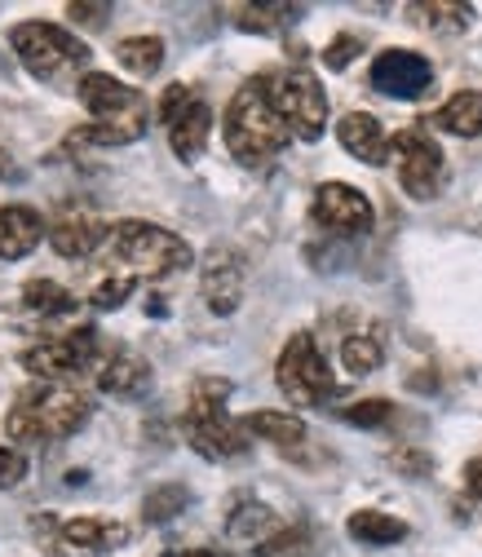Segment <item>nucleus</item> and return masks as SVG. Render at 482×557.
I'll use <instances>...</instances> for the list:
<instances>
[{
    "mask_svg": "<svg viewBox=\"0 0 482 557\" xmlns=\"http://www.w3.org/2000/svg\"><path fill=\"white\" fill-rule=\"evenodd\" d=\"M89 394L76 385H53V381H32L18 398L14 411L5 416V434L23 447H45V443H66L89 425Z\"/></svg>",
    "mask_w": 482,
    "mask_h": 557,
    "instance_id": "1",
    "label": "nucleus"
},
{
    "mask_svg": "<svg viewBox=\"0 0 482 557\" xmlns=\"http://www.w3.org/2000/svg\"><path fill=\"white\" fill-rule=\"evenodd\" d=\"M76 94H81V102L94 120L72 133V143H81V147H128L147 133L151 107L133 85H124L107 72H85L76 81Z\"/></svg>",
    "mask_w": 482,
    "mask_h": 557,
    "instance_id": "2",
    "label": "nucleus"
},
{
    "mask_svg": "<svg viewBox=\"0 0 482 557\" xmlns=\"http://www.w3.org/2000/svg\"><path fill=\"white\" fill-rule=\"evenodd\" d=\"M222 137H226V151L244 169H265L274 156H284V147L293 143V128L284 124L280 111H274L265 76H252L239 85V94L226 107Z\"/></svg>",
    "mask_w": 482,
    "mask_h": 557,
    "instance_id": "3",
    "label": "nucleus"
},
{
    "mask_svg": "<svg viewBox=\"0 0 482 557\" xmlns=\"http://www.w3.org/2000/svg\"><path fill=\"white\" fill-rule=\"evenodd\" d=\"M107 248H111V257H115L120 265L133 270V278H137V274L160 278V274L186 270V265L195 261V252H190V244H186L182 235H173L169 226L143 222V218L115 222L111 235H107Z\"/></svg>",
    "mask_w": 482,
    "mask_h": 557,
    "instance_id": "4",
    "label": "nucleus"
},
{
    "mask_svg": "<svg viewBox=\"0 0 482 557\" xmlns=\"http://www.w3.org/2000/svg\"><path fill=\"white\" fill-rule=\"evenodd\" d=\"M10 49L18 53V62L27 66L36 81H62V76L81 72V66L89 62V45L85 40H76L72 32L58 27V23H36V18L10 27Z\"/></svg>",
    "mask_w": 482,
    "mask_h": 557,
    "instance_id": "5",
    "label": "nucleus"
},
{
    "mask_svg": "<svg viewBox=\"0 0 482 557\" xmlns=\"http://www.w3.org/2000/svg\"><path fill=\"white\" fill-rule=\"evenodd\" d=\"M274 385L284 389V398L293 407H323L336 394L332 368H327L319 341L310 332H293L288 336L280 359H274Z\"/></svg>",
    "mask_w": 482,
    "mask_h": 557,
    "instance_id": "6",
    "label": "nucleus"
},
{
    "mask_svg": "<svg viewBox=\"0 0 482 557\" xmlns=\"http://www.w3.org/2000/svg\"><path fill=\"white\" fill-rule=\"evenodd\" d=\"M265 89H270L274 111H280L284 124L293 128V137L319 143L323 128H327V94H323L319 76L306 72V66H288V72L265 76Z\"/></svg>",
    "mask_w": 482,
    "mask_h": 557,
    "instance_id": "7",
    "label": "nucleus"
},
{
    "mask_svg": "<svg viewBox=\"0 0 482 557\" xmlns=\"http://www.w3.org/2000/svg\"><path fill=\"white\" fill-rule=\"evenodd\" d=\"M23 372H32L36 381H53V385H72V376L102 368V336L98 327H76V332H62L49 336L32 350H23Z\"/></svg>",
    "mask_w": 482,
    "mask_h": 557,
    "instance_id": "8",
    "label": "nucleus"
},
{
    "mask_svg": "<svg viewBox=\"0 0 482 557\" xmlns=\"http://www.w3.org/2000/svg\"><path fill=\"white\" fill-rule=\"evenodd\" d=\"M390 156H394V169H398V186L411 195V199H434L443 190V173H447V160H443V147L421 128V124H407L390 137Z\"/></svg>",
    "mask_w": 482,
    "mask_h": 557,
    "instance_id": "9",
    "label": "nucleus"
},
{
    "mask_svg": "<svg viewBox=\"0 0 482 557\" xmlns=\"http://www.w3.org/2000/svg\"><path fill=\"white\" fill-rule=\"evenodd\" d=\"M182 434H186V443L203 460H218V465L244 460L248 447H252V434L244 430V421H231L226 411H195V407H186L182 411Z\"/></svg>",
    "mask_w": 482,
    "mask_h": 557,
    "instance_id": "10",
    "label": "nucleus"
},
{
    "mask_svg": "<svg viewBox=\"0 0 482 557\" xmlns=\"http://www.w3.org/2000/svg\"><path fill=\"white\" fill-rule=\"evenodd\" d=\"M372 89L385 94V98H398V102H417L430 94L434 85V62L417 49H385L372 58V72H368Z\"/></svg>",
    "mask_w": 482,
    "mask_h": 557,
    "instance_id": "11",
    "label": "nucleus"
},
{
    "mask_svg": "<svg viewBox=\"0 0 482 557\" xmlns=\"http://www.w3.org/2000/svg\"><path fill=\"white\" fill-rule=\"evenodd\" d=\"M310 218H314L323 231L350 239V235H368L376 213H372V199H368L359 186H350V182H323V186L314 190Z\"/></svg>",
    "mask_w": 482,
    "mask_h": 557,
    "instance_id": "12",
    "label": "nucleus"
},
{
    "mask_svg": "<svg viewBox=\"0 0 482 557\" xmlns=\"http://www.w3.org/2000/svg\"><path fill=\"white\" fill-rule=\"evenodd\" d=\"M244 257L235 248H213L209 257H203V270H199V293H203V306H209L213 314H235L239 301H244Z\"/></svg>",
    "mask_w": 482,
    "mask_h": 557,
    "instance_id": "13",
    "label": "nucleus"
},
{
    "mask_svg": "<svg viewBox=\"0 0 482 557\" xmlns=\"http://www.w3.org/2000/svg\"><path fill=\"white\" fill-rule=\"evenodd\" d=\"M53 544L62 557H98L111 553L120 544H128V527L115 518H98V513H81L53 527Z\"/></svg>",
    "mask_w": 482,
    "mask_h": 557,
    "instance_id": "14",
    "label": "nucleus"
},
{
    "mask_svg": "<svg viewBox=\"0 0 482 557\" xmlns=\"http://www.w3.org/2000/svg\"><path fill=\"white\" fill-rule=\"evenodd\" d=\"M336 143L346 147L359 164H390V133L381 128V120L372 111H346L336 120Z\"/></svg>",
    "mask_w": 482,
    "mask_h": 557,
    "instance_id": "15",
    "label": "nucleus"
},
{
    "mask_svg": "<svg viewBox=\"0 0 482 557\" xmlns=\"http://www.w3.org/2000/svg\"><path fill=\"white\" fill-rule=\"evenodd\" d=\"M107 235H111V226L102 218H94V213H62L49 226V248L58 257H66V261H85L107 244Z\"/></svg>",
    "mask_w": 482,
    "mask_h": 557,
    "instance_id": "16",
    "label": "nucleus"
},
{
    "mask_svg": "<svg viewBox=\"0 0 482 557\" xmlns=\"http://www.w3.org/2000/svg\"><path fill=\"white\" fill-rule=\"evenodd\" d=\"M40 239H49V226L36 208L27 203H5L0 208V261H23L40 248Z\"/></svg>",
    "mask_w": 482,
    "mask_h": 557,
    "instance_id": "17",
    "label": "nucleus"
},
{
    "mask_svg": "<svg viewBox=\"0 0 482 557\" xmlns=\"http://www.w3.org/2000/svg\"><path fill=\"white\" fill-rule=\"evenodd\" d=\"M98 389L107 398H143L151 389V363L133 350H115L98 368Z\"/></svg>",
    "mask_w": 482,
    "mask_h": 557,
    "instance_id": "18",
    "label": "nucleus"
},
{
    "mask_svg": "<svg viewBox=\"0 0 482 557\" xmlns=\"http://www.w3.org/2000/svg\"><path fill=\"white\" fill-rule=\"evenodd\" d=\"M209 137H213V111L203 98H195L173 124H169V147L182 164H195L203 156V147H209Z\"/></svg>",
    "mask_w": 482,
    "mask_h": 557,
    "instance_id": "19",
    "label": "nucleus"
},
{
    "mask_svg": "<svg viewBox=\"0 0 482 557\" xmlns=\"http://www.w3.org/2000/svg\"><path fill=\"white\" fill-rule=\"evenodd\" d=\"M244 430H248L252 438H265V443H274V447H284V451H293V447L306 443V421H301L297 411L257 407V411L244 416Z\"/></svg>",
    "mask_w": 482,
    "mask_h": 557,
    "instance_id": "20",
    "label": "nucleus"
},
{
    "mask_svg": "<svg viewBox=\"0 0 482 557\" xmlns=\"http://www.w3.org/2000/svg\"><path fill=\"white\" fill-rule=\"evenodd\" d=\"M434 128L456 133V137H482V94H478V89L452 94V98L434 111Z\"/></svg>",
    "mask_w": 482,
    "mask_h": 557,
    "instance_id": "21",
    "label": "nucleus"
},
{
    "mask_svg": "<svg viewBox=\"0 0 482 557\" xmlns=\"http://www.w3.org/2000/svg\"><path fill=\"white\" fill-rule=\"evenodd\" d=\"M274 531H284L280 522H274V509H265L261 500H244V505H235L231 509V518H226V535L231 540H239V544H265Z\"/></svg>",
    "mask_w": 482,
    "mask_h": 557,
    "instance_id": "22",
    "label": "nucleus"
},
{
    "mask_svg": "<svg viewBox=\"0 0 482 557\" xmlns=\"http://www.w3.org/2000/svg\"><path fill=\"white\" fill-rule=\"evenodd\" d=\"M407 18L425 32H469L473 27V5H456V0H430V5H407Z\"/></svg>",
    "mask_w": 482,
    "mask_h": 557,
    "instance_id": "23",
    "label": "nucleus"
},
{
    "mask_svg": "<svg viewBox=\"0 0 482 557\" xmlns=\"http://www.w3.org/2000/svg\"><path fill=\"white\" fill-rule=\"evenodd\" d=\"M115 58H120V66L128 76H156L160 66H164V40L160 36H124L120 45H115Z\"/></svg>",
    "mask_w": 482,
    "mask_h": 557,
    "instance_id": "24",
    "label": "nucleus"
},
{
    "mask_svg": "<svg viewBox=\"0 0 482 557\" xmlns=\"http://www.w3.org/2000/svg\"><path fill=\"white\" fill-rule=\"evenodd\" d=\"M385 363V341L381 332H350L341 341V368L350 376H372Z\"/></svg>",
    "mask_w": 482,
    "mask_h": 557,
    "instance_id": "25",
    "label": "nucleus"
},
{
    "mask_svg": "<svg viewBox=\"0 0 482 557\" xmlns=\"http://www.w3.org/2000/svg\"><path fill=\"white\" fill-rule=\"evenodd\" d=\"M346 531H350V540L381 548V544H398V540L407 535V522H403V518H390V513H381V509H359V513H350Z\"/></svg>",
    "mask_w": 482,
    "mask_h": 557,
    "instance_id": "26",
    "label": "nucleus"
},
{
    "mask_svg": "<svg viewBox=\"0 0 482 557\" xmlns=\"http://www.w3.org/2000/svg\"><path fill=\"white\" fill-rule=\"evenodd\" d=\"M23 306L32 314H76V293H66L62 284H53V278H27L23 284Z\"/></svg>",
    "mask_w": 482,
    "mask_h": 557,
    "instance_id": "27",
    "label": "nucleus"
},
{
    "mask_svg": "<svg viewBox=\"0 0 482 557\" xmlns=\"http://www.w3.org/2000/svg\"><path fill=\"white\" fill-rule=\"evenodd\" d=\"M190 505V492L182 482H160L156 492L143 500V518L151 522V527H164V522H173V518H182V509Z\"/></svg>",
    "mask_w": 482,
    "mask_h": 557,
    "instance_id": "28",
    "label": "nucleus"
},
{
    "mask_svg": "<svg viewBox=\"0 0 482 557\" xmlns=\"http://www.w3.org/2000/svg\"><path fill=\"white\" fill-rule=\"evenodd\" d=\"M288 18H301V10L297 5H239L235 10V27L239 32H257V36L280 32Z\"/></svg>",
    "mask_w": 482,
    "mask_h": 557,
    "instance_id": "29",
    "label": "nucleus"
},
{
    "mask_svg": "<svg viewBox=\"0 0 482 557\" xmlns=\"http://www.w3.org/2000/svg\"><path fill=\"white\" fill-rule=\"evenodd\" d=\"M310 531L306 527H284V531H274L265 544L252 548V557H310Z\"/></svg>",
    "mask_w": 482,
    "mask_h": 557,
    "instance_id": "30",
    "label": "nucleus"
},
{
    "mask_svg": "<svg viewBox=\"0 0 482 557\" xmlns=\"http://www.w3.org/2000/svg\"><path fill=\"white\" fill-rule=\"evenodd\" d=\"M341 421L359 425V430H381V425L394 421V403L390 398H359V403H350L346 411H341Z\"/></svg>",
    "mask_w": 482,
    "mask_h": 557,
    "instance_id": "31",
    "label": "nucleus"
},
{
    "mask_svg": "<svg viewBox=\"0 0 482 557\" xmlns=\"http://www.w3.org/2000/svg\"><path fill=\"white\" fill-rule=\"evenodd\" d=\"M231 389H235V385H231L226 376H199V381L190 385L186 407H195V411H226Z\"/></svg>",
    "mask_w": 482,
    "mask_h": 557,
    "instance_id": "32",
    "label": "nucleus"
},
{
    "mask_svg": "<svg viewBox=\"0 0 482 557\" xmlns=\"http://www.w3.org/2000/svg\"><path fill=\"white\" fill-rule=\"evenodd\" d=\"M133 293H137V278H133V274H111V278H102V284L94 288L89 301H94L98 310H120Z\"/></svg>",
    "mask_w": 482,
    "mask_h": 557,
    "instance_id": "33",
    "label": "nucleus"
},
{
    "mask_svg": "<svg viewBox=\"0 0 482 557\" xmlns=\"http://www.w3.org/2000/svg\"><path fill=\"white\" fill-rule=\"evenodd\" d=\"M359 53H363V40H359V36H336V40L323 49V66H327V72H346V66H350Z\"/></svg>",
    "mask_w": 482,
    "mask_h": 557,
    "instance_id": "34",
    "label": "nucleus"
},
{
    "mask_svg": "<svg viewBox=\"0 0 482 557\" xmlns=\"http://www.w3.org/2000/svg\"><path fill=\"white\" fill-rule=\"evenodd\" d=\"M195 98H199L195 89H186V85H169V89L160 94V107H156V115H160V124L169 128V124H173V120H177V115H182V111H186V107H190Z\"/></svg>",
    "mask_w": 482,
    "mask_h": 557,
    "instance_id": "35",
    "label": "nucleus"
},
{
    "mask_svg": "<svg viewBox=\"0 0 482 557\" xmlns=\"http://www.w3.org/2000/svg\"><path fill=\"white\" fill-rule=\"evenodd\" d=\"M27 478V456L18 447H0V492H14Z\"/></svg>",
    "mask_w": 482,
    "mask_h": 557,
    "instance_id": "36",
    "label": "nucleus"
},
{
    "mask_svg": "<svg viewBox=\"0 0 482 557\" xmlns=\"http://www.w3.org/2000/svg\"><path fill=\"white\" fill-rule=\"evenodd\" d=\"M390 465H394V469H403V473H411V478H425V473L434 469V460H430L425 451H394V456H390Z\"/></svg>",
    "mask_w": 482,
    "mask_h": 557,
    "instance_id": "37",
    "label": "nucleus"
},
{
    "mask_svg": "<svg viewBox=\"0 0 482 557\" xmlns=\"http://www.w3.org/2000/svg\"><path fill=\"white\" fill-rule=\"evenodd\" d=\"M66 14H72L76 23L98 27V23H107V18H111V5H89V0H72V5H66Z\"/></svg>",
    "mask_w": 482,
    "mask_h": 557,
    "instance_id": "38",
    "label": "nucleus"
},
{
    "mask_svg": "<svg viewBox=\"0 0 482 557\" xmlns=\"http://www.w3.org/2000/svg\"><path fill=\"white\" fill-rule=\"evenodd\" d=\"M465 492L473 496V505H482V460L465 465Z\"/></svg>",
    "mask_w": 482,
    "mask_h": 557,
    "instance_id": "39",
    "label": "nucleus"
},
{
    "mask_svg": "<svg viewBox=\"0 0 482 557\" xmlns=\"http://www.w3.org/2000/svg\"><path fill=\"white\" fill-rule=\"evenodd\" d=\"M0 182H23V169L14 164L10 151H0Z\"/></svg>",
    "mask_w": 482,
    "mask_h": 557,
    "instance_id": "40",
    "label": "nucleus"
},
{
    "mask_svg": "<svg viewBox=\"0 0 482 557\" xmlns=\"http://www.w3.org/2000/svg\"><path fill=\"white\" fill-rule=\"evenodd\" d=\"M169 557H218V553H209V548H182V553H169Z\"/></svg>",
    "mask_w": 482,
    "mask_h": 557,
    "instance_id": "41",
    "label": "nucleus"
}]
</instances>
